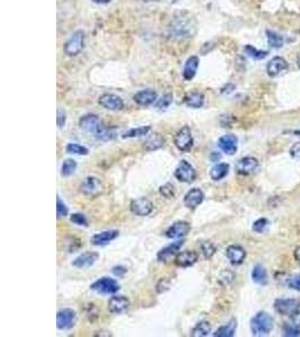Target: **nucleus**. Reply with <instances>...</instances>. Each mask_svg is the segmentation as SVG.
<instances>
[{
  "instance_id": "f257e3e1",
  "label": "nucleus",
  "mask_w": 300,
  "mask_h": 337,
  "mask_svg": "<svg viewBox=\"0 0 300 337\" xmlns=\"http://www.w3.org/2000/svg\"><path fill=\"white\" fill-rule=\"evenodd\" d=\"M273 327V319L266 311H260L251 319V331L254 336H267Z\"/></svg>"
},
{
  "instance_id": "f03ea898",
  "label": "nucleus",
  "mask_w": 300,
  "mask_h": 337,
  "mask_svg": "<svg viewBox=\"0 0 300 337\" xmlns=\"http://www.w3.org/2000/svg\"><path fill=\"white\" fill-rule=\"evenodd\" d=\"M84 42H86V34L81 29H79L69 37L66 44H64L63 51L68 57L76 58L83 51Z\"/></svg>"
},
{
  "instance_id": "7ed1b4c3",
  "label": "nucleus",
  "mask_w": 300,
  "mask_h": 337,
  "mask_svg": "<svg viewBox=\"0 0 300 337\" xmlns=\"http://www.w3.org/2000/svg\"><path fill=\"white\" fill-rule=\"evenodd\" d=\"M171 33L177 37H192V35L196 33V26L193 22L189 17L180 16L177 17L171 24Z\"/></svg>"
},
{
  "instance_id": "20e7f679",
  "label": "nucleus",
  "mask_w": 300,
  "mask_h": 337,
  "mask_svg": "<svg viewBox=\"0 0 300 337\" xmlns=\"http://www.w3.org/2000/svg\"><path fill=\"white\" fill-rule=\"evenodd\" d=\"M173 143L180 152H189L193 148V136L191 128L189 126H183L180 128L173 137Z\"/></svg>"
},
{
  "instance_id": "39448f33",
  "label": "nucleus",
  "mask_w": 300,
  "mask_h": 337,
  "mask_svg": "<svg viewBox=\"0 0 300 337\" xmlns=\"http://www.w3.org/2000/svg\"><path fill=\"white\" fill-rule=\"evenodd\" d=\"M90 289L94 293L102 294V295H114L116 294L121 289V285L117 282V280L109 276H103L90 285Z\"/></svg>"
},
{
  "instance_id": "423d86ee",
  "label": "nucleus",
  "mask_w": 300,
  "mask_h": 337,
  "mask_svg": "<svg viewBox=\"0 0 300 337\" xmlns=\"http://www.w3.org/2000/svg\"><path fill=\"white\" fill-rule=\"evenodd\" d=\"M274 309L278 314L283 316H299L300 301L297 299H277L274 301Z\"/></svg>"
},
{
  "instance_id": "0eeeda50",
  "label": "nucleus",
  "mask_w": 300,
  "mask_h": 337,
  "mask_svg": "<svg viewBox=\"0 0 300 337\" xmlns=\"http://www.w3.org/2000/svg\"><path fill=\"white\" fill-rule=\"evenodd\" d=\"M104 183L102 180L96 177H87L80 184V191L81 194L90 198H96L104 192Z\"/></svg>"
},
{
  "instance_id": "6e6552de",
  "label": "nucleus",
  "mask_w": 300,
  "mask_h": 337,
  "mask_svg": "<svg viewBox=\"0 0 300 337\" xmlns=\"http://www.w3.org/2000/svg\"><path fill=\"white\" fill-rule=\"evenodd\" d=\"M174 177L180 182L191 183L197 179V171L188 161L181 160L176 168V171H174Z\"/></svg>"
},
{
  "instance_id": "1a4fd4ad",
  "label": "nucleus",
  "mask_w": 300,
  "mask_h": 337,
  "mask_svg": "<svg viewBox=\"0 0 300 337\" xmlns=\"http://www.w3.org/2000/svg\"><path fill=\"white\" fill-rule=\"evenodd\" d=\"M78 316L73 309L64 308L58 311L57 314V327L60 330H70L77 324Z\"/></svg>"
},
{
  "instance_id": "9d476101",
  "label": "nucleus",
  "mask_w": 300,
  "mask_h": 337,
  "mask_svg": "<svg viewBox=\"0 0 300 337\" xmlns=\"http://www.w3.org/2000/svg\"><path fill=\"white\" fill-rule=\"evenodd\" d=\"M184 242H186V240L181 238L167 246H164L163 249L160 250L157 255V259L159 262L168 263L169 261H171L173 258H176V256L179 254L180 250H181V248L183 246Z\"/></svg>"
},
{
  "instance_id": "9b49d317",
  "label": "nucleus",
  "mask_w": 300,
  "mask_h": 337,
  "mask_svg": "<svg viewBox=\"0 0 300 337\" xmlns=\"http://www.w3.org/2000/svg\"><path fill=\"white\" fill-rule=\"evenodd\" d=\"M98 104L103 108L111 110V112H119V110H123L125 107L124 100L119 95L114 93L102 94L98 99Z\"/></svg>"
},
{
  "instance_id": "f8f14e48",
  "label": "nucleus",
  "mask_w": 300,
  "mask_h": 337,
  "mask_svg": "<svg viewBox=\"0 0 300 337\" xmlns=\"http://www.w3.org/2000/svg\"><path fill=\"white\" fill-rule=\"evenodd\" d=\"M129 209H131L132 214L135 216H139V217H145L152 214L154 209V206L152 201H149L146 198H137L131 201L129 204Z\"/></svg>"
},
{
  "instance_id": "ddd939ff",
  "label": "nucleus",
  "mask_w": 300,
  "mask_h": 337,
  "mask_svg": "<svg viewBox=\"0 0 300 337\" xmlns=\"http://www.w3.org/2000/svg\"><path fill=\"white\" fill-rule=\"evenodd\" d=\"M190 230H191V226H190L188 221L179 220L172 224L167 229L166 236L168 238L171 239H181L183 237H186V236L190 233Z\"/></svg>"
},
{
  "instance_id": "4468645a",
  "label": "nucleus",
  "mask_w": 300,
  "mask_h": 337,
  "mask_svg": "<svg viewBox=\"0 0 300 337\" xmlns=\"http://www.w3.org/2000/svg\"><path fill=\"white\" fill-rule=\"evenodd\" d=\"M102 126V119L96 114H87L79 119V127L87 133L96 134L97 130Z\"/></svg>"
},
{
  "instance_id": "2eb2a0df",
  "label": "nucleus",
  "mask_w": 300,
  "mask_h": 337,
  "mask_svg": "<svg viewBox=\"0 0 300 337\" xmlns=\"http://www.w3.org/2000/svg\"><path fill=\"white\" fill-rule=\"evenodd\" d=\"M129 306H131V301L125 296H113L108 300V310L109 313L114 315H121L125 313L128 310Z\"/></svg>"
},
{
  "instance_id": "dca6fc26",
  "label": "nucleus",
  "mask_w": 300,
  "mask_h": 337,
  "mask_svg": "<svg viewBox=\"0 0 300 337\" xmlns=\"http://www.w3.org/2000/svg\"><path fill=\"white\" fill-rule=\"evenodd\" d=\"M259 168V161L253 157H245L237 161L235 165V171L237 174L248 175L256 172Z\"/></svg>"
},
{
  "instance_id": "f3484780",
  "label": "nucleus",
  "mask_w": 300,
  "mask_h": 337,
  "mask_svg": "<svg viewBox=\"0 0 300 337\" xmlns=\"http://www.w3.org/2000/svg\"><path fill=\"white\" fill-rule=\"evenodd\" d=\"M204 199H205V194L203 192V190L199 188H192L184 195L183 204L187 208L193 210L196 209L198 206L203 204Z\"/></svg>"
},
{
  "instance_id": "a211bd4d",
  "label": "nucleus",
  "mask_w": 300,
  "mask_h": 337,
  "mask_svg": "<svg viewBox=\"0 0 300 337\" xmlns=\"http://www.w3.org/2000/svg\"><path fill=\"white\" fill-rule=\"evenodd\" d=\"M289 68L288 62L281 57H276L272 60H270L267 65V72L270 77H279V75L283 74Z\"/></svg>"
},
{
  "instance_id": "6ab92c4d",
  "label": "nucleus",
  "mask_w": 300,
  "mask_h": 337,
  "mask_svg": "<svg viewBox=\"0 0 300 337\" xmlns=\"http://www.w3.org/2000/svg\"><path fill=\"white\" fill-rule=\"evenodd\" d=\"M199 254L193 250L183 251V252H179V254L174 259V263L179 268H189L198 262Z\"/></svg>"
},
{
  "instance_id": "aec40b11",
  "label": "nucleus",
  "mask_w": 300,
  "mask_h": 337,
  "mask_svg": "<svg viewBox=\"0 0 300 337\" xmlns=\"http://www.w3.org/2000/svg\"><path fill=\"white\" fill-rule=\"evenodd\" d=\"M237 143L238 139L233 134L223 135L222 137L218 138V148L221 149L225 154L234 155L237 151Z\"/></svg>"
},
{
  "instance_id": "412c9836",
  "label": "nucleus",
  "mask_w": 300,
  "mask_h": 337,
  "mask_svg": "<svg viewBox=\"0 0 300 337\" xmlns=\"http://www.w3.org/2000/svg\"><path fill=\"white\" fill-rule=\"evenodd\" d=\"M134 102L142 107H147L157 103L158 93L152 89H144L134 94Z\"/></svg>"
},
{
  "instance_id": "4be33fe9",
  "label": "nucleus",
  "mask_w": 300,
  "mask_h": 337,
  "mask_svg": "<svg viewBox=\"0 0 300 337\" xmlns=\"http://www.w3.org/2000/svg\"><path fill=\"white\" fill-rule=\"evenodd\" d=\"M118 235H119L118 230L114 229L104 230V232L92 235L91 238H90V243L94 246H104L113 242L114 239H116L118 237Z\"/></svg>"
},
{
  "instance_id": "5701e85b",
  "label": "nucleus",
  "mask_w": 300,
  "mask_h": 337,
  "mask_svg": "<svg viewBox=\"0 0 300 337\" xmlns=\"http://www.w3.org/2000/svg\"><path fill=\"white\" fill-rule=\"evenodd\" d=\"M99 254L97 252H84L73 260L72 265L77 269H88L97 262Z\"/></svg>"
},
{
  "instance_id": "b1692460",
  "label": "nucleus",
  "mask_w": 300,
  "mask_h": 337,
  "mask_svg": "<svg viewBox=\"0 0 300 337\" xmlns=\"http://www.w3.org/2000/svg\"><path fill=\"white\" fill-rule=\"evenodd\" d=\"M226 256L229 262L234 265H239L244 262L246 258V252L239 245H229L226 249Z\"/></svg>"
},
{
  "instance_id": "393cba45",
  "label": "nucleus",
  "mask_w": 300,
  "mask_h": 337,
  "mask_svg": "<svg viewBox=\"0 0 300 337\" xmlns=\"http://www.w3.org/2000/svg\"><path fill=\"white\" fill-rule=\"evenodd\" d=\"M199 62L200 60L197 57V55H192L187 59L186 63H184L183 67V72H182V77L186 81H191V80L196 77L198 68H199Z\"/></svg>"
},
{
  "instance_id": "a878e982",
  "label": "nucleus",
  "mask_w": 300,
  "mask_h": 337,
  "mask_svg": "<svg viewBox=\"0 0 300 337\" xmlns=\"http://www.w3.org/2000/svg\"><path fill=\"white\" fill-rule=\"evenodd\" d=\"M144 143H143V149L147 152H152V151H157L162 149L166 144V140L162 137V135L159 133H152L145 136Z\"/></svg>"
},
{
  "instance_id": "bb28decb",
  "label": "nucleus",
  "mask_w": 300,
  "mask_h": 337,
  "mask_svg": "<svg viewBox=\"0 0 300 337\" xmlns=\"http://www.w3.org/2000/svg\"><path fill=\"white\" fill-rule=\"evenodd\" d=\"M183 102L189 108H202L205 104V95L199 91H191L184 95Z\"/></svg>"
},
{
  "instance_id": "cd10ccee",
  "label": "nucleus",
  "mask_w": 300,
  "mask_h": 337,
  "mask_svg": "<svg viewBox=\"0 0 300 337\" xmlns=\"http://www.w3.org/2000/svg\"><path fill=\"white\" fill-rule=\"evenodd\" d=\"M118 135V127L116 126H105L103 124V126L100 127L94 136H96L97 139L103 140V142H109V140H113L117 137Z\"/></svg>"
},
{
  "instance_id": "c85d7f7f",
  "label": "nucleus",
  "mask_w": 300,
  "mask_h": 337,
  "mask_svg": "<svg viewBox=\"0 0 300 337\" xmlns=\"http://www.w3.org/2000/svg\"><path fill=\"white\" fill-rule=\"evenodd\" d=\"M237 328V321L236 319H231L227 324L219 327V328L215 331V337H233L235 335V331Z\"/></svg>"
},
{
  "instance_id": "c756f323",
  "label": "nucleus",
  "mask_w": 300,
  "mask_h": 337,
  "mask_svg": "<svg viewBox=\"0 0 300 337\" xmlns=\"http://www.w3.org/2000/svg\"><path fill=\"white\" fill-rule=\"evenodd\" d=\"M229 172V164L227 163H217L209 171V175H211L212 180L214 181H221L223 180Z\"/></svg>"
},
{
  "instance_id": "7c9ffc66",
  "label": "nucleus",
  "mask_w": 300,
  "mask_h": 337,
  "mask_svg": "<svg viewBox=\"0 0 300 337\" xmlns=\"http://www.w3.org/2000/svg\"><path fill=\"white\" fill-rule=\"evenodd\" d=\"M252 280L258 284L264 285L268 283V272L263 265L258 264L252 270Z\"/></svg>"
},
{
  "instance_id": "2f4dec72",
  "label": "nucleus",
  "mask_w": 300,
  "mask_h": 337,
  "mask_svg": "<svg viewBox=\"0 0 300 337\" xmlns=\"http://www.w3.org/2000/svg\"><path fill=\"white\" fill-rule=\"evenodd\" d=\"M212 333V325L207 320H202L196 324L191 330V336L193 337H205Z\"/></svg>"
},
{
  "instance_id": "473e14b6",
  "label": "nucleus",
  "mask_w": 300,
  "mask_h": 337,
  "mask_svg": "<svg viewBox=\"0 0 300 337\" xmlns=\"http://www.w3.org/2000/svg\"><path fill=\"white\" fill-rule=\"evenodd\" d=\"M152 130V127L147 125V126H141V127H136V128H131L128 129L127 132H125L122 137L123 138H135V137H143L146 136V135L149 134V132Z\"/></svg>"
},
{
  "instance_id": "72a5a7b5",
  "label": "nucleus",
  "mask_w": 300,
  "mask_h": 337,
  "mask_svg": "<svg viewBox=\"0 0 300 337\" xmlns=\"http://www.w3.org/2000/svg\"><path fill=\"white\" fill-rule=\"evenodd\" d=\"M77 168H78V163H77L76 160L67 159L62 163L61 175H62V177L68 178V177H70V175H72L74 172H76Z\"/></svg>"
},
{
  "instance_id": "f704fd0d",
  "label": "nucleus",
  "mask_w": 300,
  "mask_h": 337,
  "mask_svg": "<svg viewBox=\"0 0 300 337\" xmlns=\"http://www.w3.org/2000/svg\"><path fill=\"white\" fill-rule=\"evenodd\" d=\"M200 252H202L205 259L211 260L213 256L216 254L217 249H216V246L214 245V243L211 242V240H206V242H204L202 245H200Z\"/></svg>"
},
{
  "instance_id": "c9c22d12",
  "label": "nucleus",
  "mask_w": 300,
  "mask_h": 337,
  "mask_svg": "<svg viewBox=\"0 0 300 337\" xmlns=\"http://www.w3.org/2000/svg\"><path fill=\"white\" fill-rule=\"evenodd\" d=\"M267 36H268V42L269 45L273 49H280L283 46V37L281 35H279L276 32L272 31H267Z\"/></svg>"
},
{
  "instance_id": "e433bc0d",
  "label": "nucleus",
  "mask_w": 300,
  "mask_h": 337,
  "mask_svg": "<svg viewBox=\"0 0 300 337\" xmlns=\"http://www.w3.org/2000/svg\"><path fill=\"white\" fill-rule=\"evenodd\" d=\"M244 51L246 53L249 58H252L254 60H262L264 58H267L268 51H261V50H258L257 47L252 46V45H246L244 47Z\"/></svg>"
},
{
  "instance_id": "4c0bfd02",
  "label": "nucleus",
  "mask_w": 300,
  "mask_h": 337,
  "mask_svg": "<svg viewBox=\"0 0 300 337\" xmlns=\"http://www.w3.org/2000/svg\"><path fill=\"white\" fill-rule=\"evenodd\" d=\"M66 152L68 154L88 155L89 154V150L86 147H83V145H80L78 143H70V144L67 145Z\"/></svg>"
},
{
  "instance_id": "58836bf2",
  "label": "nucleus",
  "mask_w": 300,
  "mask_h": 337,
  "mask_svg": "<svg viewBox=\"0 0 300 337\" xmlns=\"http://www.w3.org/2000/svg\"><path fill=\"white\" fill-rule=\"evenodd\" d=\"M173 103V94L172 93H166L163 94L161 98L157 100L156 103V108L158 110H166L170 107V105Z\"/></svg>"
},
{
  "instance_id": "ea45409f",
  "label": "nucleus",
  "mask_w": 300,
  "mask_h": 337,
  "mask_svg": "<svg viewBox=\"0 0 300 337\" xmlns=\"http://www.w3.org/2000/svg\"><path fill=\"white\" fill-rule=\"evenodd\" d=\"M269 225H270V223H269V220L267 218H260V219L254 221L253 226H252V229H253V232H256L258 234H263L268 230Z\"/></svg>"
},
{
  "instance_id": "a19ab883",
  "label": "nucleus",
  "mask_w": 300,
  "mask_h": 337,
  "mask_svg": "<svg viewBox=\"0 0 300 337\" xmlns=\"http://www.w3.org/2000/svg\"><path fill=\"white\" fill-rule=\"evenodd\" d=\"M283 331L286 336H300V326L296 321H293V323H287L283 326Z\"/></svg>"
},
{
  "instance_id": "79ce46f5",
  "label": "nucleus",
  "mask_w": 300,
  "mask_h": 337,
  "mask_svg": "<svg viewBox=\"0 0 300 337\" xmlns=\"http://www.w3.org/2000/svg\"><path fill=\"white\" fill-rule=\"evenodd\" d=\"M160 194H161L164 198L172 199L176 196V187L172 183H166L160 187Z\"/></svg>"
},
{
  "instance_id": "37998d69",
  "label": "nucleus",
  "mask_w": 300,
  "mask_h": 337,
  "mask_svg": "<svg viewBox=\"0 0 300 337\" xmlns=\"http://www.w3.org/2000/svg\"><path fill=\"white\" fill-rule=\"evenodd\" d=\"M70 220H71L73 224H76L78 226H83V227H87L88 226V219L83 214L74 213L70 216Z\"/></svg>"
},
{
  "instance_id": "c03bdc74",
  "label": "nucleus",
  "mask_w": 300,
  "mask_h": 337,
  "mask_svg": "<svg viewBox=\"0 0 300 337\" xmlns=\"http://www.w3.org/2000/svg\"><path fill=\"white\" fill-rule=\"evenodd\" d=\"M69 214V209L67 207V205L63 203V201L58 197L57 199V216H58V219H61L64 218L66 216H68Z\"/></svg>"
},
{
  "instance_id": "a18cd8bd",
  "label": "nucleus",
  "mask_w": 300,
  "mask_h": 337,
  "mask_svg": "<svg viewBox=\"0 0 300 337\" xmlns=\"http://www.w3.org/2000/svg\"><path fill=\"white\" fill-rule=\"evenodd\" d=\"M66 123H67V114L64 112L63 109L59 108L58 109V117H57V124H58V127L59 128H63L66 126Z\"/></svg>"
},
{
  "instance_id": "49530a36",
  "label": "nucleus",
  "mask_w": 300,
  "mask_h": 337,
  "mask_svg": "<svg viewBox=\"0 0 300 337\" xmlns=\"http://www.w3.org/2000/svg\"><path fill=\"white\" fill-rule=\"evenodd\" d=\"M288 285H289V288H291V289L296 290V291H299V293H300V274L291 276V278L289 279Z\"/></svg>"
},
{
  "instance_id": "de8ad7c7",
  "label": "nucleus",
  "mask_w": 300,
  "mask_h": 337,
  "mask_svg": "<svg viewBox=\"0 0 300 337\" xmlns=\"http://www.w3.org/2000/svg\"><path fill=\"white\" fill-rule=\"evenodd\" d=\"M169 285H170V281L167 278H163L160 280L157 284L158 294H162L164 293V291H167L169 289Z\"/></svg>"
},
{
  "instance_id": "09e8293b",
  "label": "nucleus",
  "mask_w": 300,
  "mask_h": 337,
  "mask_svg": "<svg viewBox=\"0 0 300 337\" xmlns=\"http://www.w3.org/2000/svg\"><path fill=\"white\" fill-rule=\"evenodd\" d=\"M289 153H290V155H291V157H292L293 159L300 160V142L294 143V144L292 145V147L290 148Z\"/></svg>"
},
{
  "instance_id": "8fccbe9b",
  "label": "nucleus",
  "mask_w": 300,
  "mask_h": 337,
  "mask_svg": "<svg viewBox=\"0 0 300 337\" xmlns=\"http://www.w3.org/2000/svg\"><path fill=\"white\" fill-rule=\"evenodd\" d=\"M113 271V273L118 276V278H122V276H124L125 274L127 273V269L125 268V266L123 265H116V266H114V268L112 269Z\"/></svg>"
},
{
  "instance_id": "3c124183",
  "label": "nucleus",
  "mask_w": 300,
  "mask_h": 337,
  "mask_svg": "<svg viewBox=\"0 0 300 337\" xmlns=\"http://www.w3.org/2000/svg\"><path fill=\"white\" fill-rule=\"evenodd\" d=\"M91 2L94 4H98V5H106V4L112 3L113 0H91Z\"/></svg>"
},
{
  "instance_id": "603ef678",
  "label": "nucleus",
  "mask_w": 300,
  "mask_h": 337,
  "mask_svg": "<svg viewBox=\"0 0 300 337\" xmlns=\"http://www.w3.org/2000/svg\"><path fill=\"white\" fill-rule=\"evenodd\" d=\"M294 259H296L300 263V246L296 249V251H294Z\"/></svg>"
},
{
  "instance_id": "864d4df0",
  "label": "nucleus",
  "mask_w": 300,
  "mask_h": 337,
  "mask_svg": "<svg viewBox=\"0 0 300 337\" xmlns=\"http://www.w3.org/2000/svg\"><path fill=\"white\" fill-rule=\"evenodd\" d=\"M297 64H298V67L300 68V55H299L298 59H297Z\"/></svg>"
},
{
  "instance_id": "5fc2aeb1",
  "label": "nucleus",
  "mask_w": 300,
  "mask_h": 337,
  "mask_svg": "<svg viewBox=\"0 0 300 337\" xmlns=\"http://www.w3.org/2000/svg\"><path fill=\"white\" fill-rule=\"evenodd\" d=\"M296 134H300V130H299V132H296Z\"/></svg>"
}]
</instances>
